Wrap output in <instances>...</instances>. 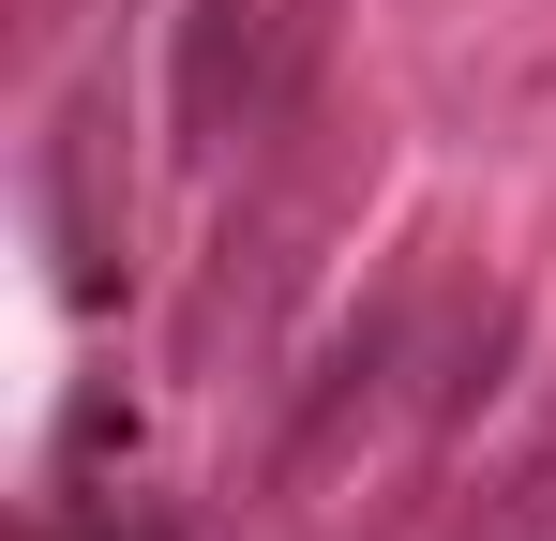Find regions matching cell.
Masks as SVG:
<instances>
[{
  "label": "cell",
  "mask_w": 556,
  "mask_h": 541,
  "mask_svg": "<svg viewBox=\"0 0 556 541\" xmlns=\"http://www.w3.org/2000/svg\"><path fill=\"white\" fill-rule=\"evenodd\" d=\"M76 541H181V527H151V512H136V527H76Z\"/></svg>",
  "instance_id": "obj_2"
},
{
  "label": "cell",
  "mask_w": 556,
  "mask_h": 541,
  "mask_svg": "<svg viewBox=\"0 0 556 541\" xmlns=\"http://www.w3.org/2000/svg\"><path fill=\"white\" fill-rule=\"evenodd\" d=\"M316 76V0H181V46H166V90H181V136L226 151L286 121Z\"/></svg>",
  "instance_id": "obj_1"
}]
</instances>
